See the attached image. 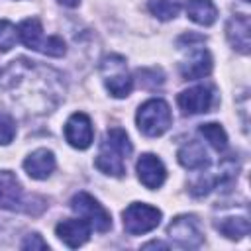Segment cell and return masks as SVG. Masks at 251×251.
I'll return each mask as SVG.
<instances>
[{
  "mask_svg": "<svg viewBox=\"0 0 251 251\" xmlns=\"http://www.w3.org/2000/svg\"><path fill=\"white\" fill-rule=\"evenodd\" d=\"M131 141L122 127H110L100 143L96 155V169L104 175L122 176L126 173V159L131 155Z\"/></svg>",
  "mask_w": 251,
  "mask_h": 251,
  "instance_id": "6da1fadb",
  "label": "cell"
},
{
  "mask_svg": "<svg viewBox=\"0 0 251 251\" xmlns=\"http://www.w3.org/2000/svg\"><path fill=\"white\" fill-rule=\"evenodd\" d=\"M18 37L20 41L27 47V49H33V51H39L43 55H49V57H63L67 47H65V41L57 35H45L43 33V27H41V22L37 18H27L20 24L18 27Z\"/></svg>",
  "mask_w": 251,
  "mask_h": 251,
  "instance_id": "7a4b0ae2",
  "label": "cell"
},
{
  "mask_svg": "<svg viewBox=\"0 0 251 251\" xmlns=\"http://www.w3.org/2000/svg\"><path fill=\"white\" fill-rule=\"evenodd\" d=\"M135 122H137V127H139L141 133H145L149 137L163 135L171 127V122H173L171 108L165 100L151 98V100H147L139 106Z\"/></svg>",
  "mask_w": 251,
  "mask_h": 251,
  "instance_id": "3957f363",
  "label": "cell"
},
{
  "mask_svg": "<svg viewBox=\"0 0 251 251\" xmlns=\"http://www.w3.org/2000/svg\"><path fill=\"white\" fill-rule=\"evenodd\" d=\"M100 73L104 78V84L108 88V92L114 98H126L131 92L133 86V78L129 76L126 59L122 55H106L100 63Z\"/></svg>",
  "mask_w": 251,
  "mask_h": 251,
  "instance_id": "277c9868",
  "label": "cell"
},
{
  "mask_svg": "<svg viewBox=\"0 0 251 251\" xmlns=\"http://www.w3.org/2000/svg\"><path fill=\"white\" fill-rule=\"evenodd\" d=\"M200 39H204V37L196 35V33H186L178 39V43H188V47L192 51L190 57L180 63V75L186 80L202 78V76L210 75V71H212V57H210L208 49H204L200 45H194V41H200Z\"/></svg>",
  "mask_w": 251,
  "mask_h": 251,
  "instance_id": "5b68a950",
  "label": "cell"
},
{
  "mask_svg": "<svg viewBox=\"0 0 251 251\" xmlns=\"http://www.w3.org/2000/svg\"><path fill=\"white\" fill-rule=\"evenodd\" d=\"M122 218H124V229L127 233L141 235V233H147L159 226L161 210H157L155 206L143 204V202H133L124 210Z\"/></svg>",
  "mask_w": 251,
  "mask_h": 251,
  "instance_id": "8992f818",
  "label": "cell"
},
{
  "mask_svg": "<svg viewBox=\"0 0 251 251\" xmlns=\"http://www.w3.org/2000/svg\"><path fill=\"white\" fill-rule=\"evenodd\" d=\"M71 208L80 216L84 218L92 229L104 233L112 227V218L110 214L106 212V208L96 200L92 198L88 192H76L73 198H71Z\"/></svg>",
  "mask_w": 251,
  "mask_h": 251,
  "instance_id": "52a82bcc",
  "label": "cell"
},
{
  "mask_svg": "<svg viewBox=\"0 0 251 251\" xmlns=\"http://www.w3.org/2000/svg\"><path fill=\"white\" fill-rule=\"evenodd\" d=\"M35 198H25L20 180L10 171H0V208L12 212H27L35 214L31 202Z\"/></svg>",
  "mask_w": 251,
  "mask_h": 251,
  "instance_id": "ba28073f",
  "label": "cell"
},
{
  "mask_svg": "<svg viewBox=\"0 0 251 251\" xmlns=\"http://www.w3.org/2000/svg\"><path fill=\"white\" fill-rule=\"evenodd\" d=\"M167 233L171 239H175L176 245L180 247H186V249H194L198 245H202L204 241V233H202V227H200V220L196 216H176L169 227H167Z\"/></svg>",
  "mask_w": 251,
  "mask_h": 251,
  "instance_id": "9c48e42d",
  "label": "cell"
},
{
  "mask_svg": "<svg viewBox=\"0 0 251 251\" xmlns=\"http://www.w3.org/2000/svg\"><path fill=\"white\" fill-rule=\"evenodd\" d=\"M182 114L186 116H192V114H204L212 108V102H214V92L210 86H204V84H198V86H192V88H186L178 94L176 98Z\"/></svg>",
  "mask_w": 251,
  "mask_h": 251,
  "instance_id": "30bf717a",
  "label": "cell"
},
{
  "mask_svg": "<svg viewBox=\"0 0 251 251\" xmlns=\"http://www.w3.org/2000/svg\"><path fill=\"white\" fill-rule=\"evenodd\" d=\"M65 137L75 149H86L92 143L94 131H92V122L86 114L75 112L67 124H65Z\"/></svg>",
  "mask_w": 251,
  "mask_h": 251,
  "instance_id": "8fae6325",
  "label": "cell"
},
{
  "mask_svg": "<svg viewBox=\"0 0 251 251\" xmlns=\"http://www.w3.org/2000/svg\"><path fill=\"white\" fill-rule=\"evenodd\" d=\"M135 169H137L139 180L147 188H151V190L153 188H159L165 182V178H167V169H165L163 161L157 155H153V153H143L137 159Z\"/></svg>",
  "mask_w": 251,
  "mask_h": 251,
  "instance_id": "7c38bea8",
  "label": "cell"
},
{
  "mask_svg": "<svg viewBox=\"0 0 251 251\" xmlns=\"http://www.w3.org/2000/svg\"><path fill=\"white\" fill-rule=\"evenodd\" d=\"M90 224L84 220V218H71V220H63L61 224H57L55 227V233L57 237L69 245V247H80L82 243L88 241L90 237Z\"/></svg>",
  "mask_w": 251,
  "mask_h": 251,
  "instance_id": "4fadbf2b",
  "label": "cell"
},
{
  "mask_svg": "<svg viewBox=\"0 0 251 251\" xmlns=\"http://www.w3.org/2000/svg\"><path fill=\"white\" fill-rule=\"evenodd\" d=\"M226 35L227 41L233 45V49H237L239 53H249L251 47V22L245 14H237L231 16L227 25H226Z\"/></svg>",
  "mask_w": 251,
  "mask_h": 251,
  "instance_id": "5bb4252c",
  "label": "cell"
},
{
  "mask_svg": "<svg viewBox=\"0 0 251 251\" xmlns=\"http://www.w3.org/2000/svg\"><path fill=\"white\" fill-rule=\"evenodd\" d=\"M24 169L31 178L43 180L55 171V155L49 149H35L24 161Z\"/></svg>",
  "mask_w": 251,
  "mask_h": 251,
  "instance_id": "9a60e30c",
  "label": "cell"
},
{
  "mask_svg": "<svg viewBox=\"0 0 251 251\" xmlns=\"http://www.w3.org/2000/svg\"><path fill=\"white\" fill-rule=\"evenodd\" d=\"M176 159H178V163H180L184 169H190V171L204 169V167L210 165L208 155H206V151H204V147H202L200 141H188V143H184V145L178 149Z\"/></svg>",
  "mask_w": 251,
  "mask_h": 251,
  "instance_id": "2e32d148",
  "label": "cell"
},
{
  "mask_svg": "<svg viewBox=\"0 0 251 251\" xmlns=\"http://www.w3.org/2000/svg\"><path fill=\"white\" fill-rule=\"evenodd\" d=\"M186 16L198 25H212L218 18V8L212 0H186Z\"/></svg>",
  "mask_w": 251,
  "mask_h": 251,
  "instance_id": "e0dca14e",
  "label": "cell"
},
{
  "mask_svg": "<svg viewBox=\"0 0 251 251\" xmlns=\"http://www.w3.org/2000/svg\"><path fill=\"white\" fill-rule=\"evenodd\" d=\"M216 229L224 233L229 239H241L249 233V220L245 216L241 218H224L222 222H216Z\"/></svg>",
  "mask_w": 251,
  "mask_h": 251,
  "instance_id": "ac0fdd59",
  "label": "cell"
},
{
  "mask_svg": "<svg viewBox=\"0 0 251 251\" xmlns=\"http://www.w3.org/2000/svg\"><path fill=\"white\" fill-rule=\"evenodd\" d=\"M200 135H204V139L216 149V151H224L227 147V135H226V129L220 126V124H202L198 127Z\"/></svg>",
  "mask_w": 251,
  "mask_h": 251,
  "instance_id": "d6986e66",
  "label": "cell"
},
{
  "mask_svg": "<svg viewBox=\"0 0 251 251\" xmlns=\"http://www.w3.org/2000/svg\"><path fill=\"white\" fill-rule=\"evenodd\" d=\"M147 6L155 18L167 22V20H173L178 16L180 0H147Z\"/></svg>",
  "mask_w": 251,
  "mask_h": 251,
  "instance_id": "ffe728a7",
  "label": "cell"
},
{
  "mask_svg": "<svg viewBox=\"0 0 251 251\" xmlns=\"http://www.w3.org/2000/svg\"><path fill=\"white\" fill-rule=\"evenodd\" d=\"M18 41V29L12 22L0 20V51H10Z\"/></svg>",
  "mask_w": 251,
  "mask_h": 251,
  "instance_id": "44dd1931",
  "label": "cell"
},
{
  "mask_svg": "<svg viewBox=\"0 0 251 251\" xmlns=\"http://www.w3.org/2000/svg\"><path fill=\"white\" fill-rule=\"evenodd\" d=\"M16 135V124L12 116L6 112H0V145H8Z\"/></svg>",
  "mask_w": 251,
  "mask_h": 251,
  "instance_id": "7402d4cb",
  "label": "cell"
},
{
  "mask_svg": "<svg viewBox=\"0 0 251 251\" xmlns=\"http://www.w3.org/2000/svg\"><path fill=\"white\" fill-rule=\"evenodd\" d=\"M22 249H49V245H47V241L41 239L39 233H29L22 241Z\"/></svg>",
  "mask_w": 251,
  "mask_h": 251,
  "instance_id": "603a6c76",
  "label": "cell"
},
{
  "mask_svg": "<svg viewBox=\"0 0 251 251\" xmlns=\"http://www.w3.org/2000/svg\"><path fill=\"white\" fill-rule=\"evenodd\" d=\"M149 247H161V249H167V245L161 243V241H149V243L143 245V249H149Z\"/></svg>",
  "mask_w": 251,
  "mask_h": 251,
  "instance_id": "cb8c5ba5",
  "label": "cell"
},
{
  "mask_svg": "<svg viewBox=\"0 0 251 251\" xmlns=\"http://www.w3.org/2000/svg\"><path fill=\"white\" fill-rule=\"evenodd\" d=\"M57 2H61L63 6H69V8H75V6H78V2H80V0H57Z\"/></svg>",
  "mask_w": 251,
  "mask_h": 251,
  "instance_id": "d4e9b609",
  "label": "cell"
},
{
  "mask_svg": "<svg viewBox=\"0 0 251 251\" xmlns=\"http://www.w3.org/2000/svg\"><path fill=\"white\" fill-rule=\"evenodd\" d=\"M245 2H249V0H245Z\"/></svg>",
  "mask_w": 251,
  "mask_h": 251,
  "instance_id": "484cf974",
  "label": "cell"
}]
</instances>
